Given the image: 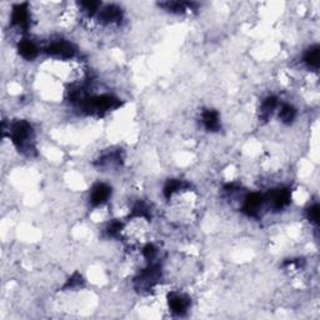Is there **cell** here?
Listing matches in <instances>:
<instances>
[{
    "instance_id": "1",
    "label": "cell",
    "mask_w": 320,
    "mask_h": 320,
    "mask_svg": "<svg viewBox=\"0 0 320 320\" xmlns=\"http://www.w3.org/2000/svg\"><path fill=\"white\" fill-rule=\"evenodd\" d=\"M11 139L19 147H24L31 135V127L26 122H18L11 127Z\"/></svg>"
},
{
    "instance_id": "2",
    "label": "cell",
    "mask_w": 320,
    "mask_h": 320,
    "mask_svg": "<svg viewBox=\"0 0 320 320\" xmlns=\"http://www.w3.org/2000/svg\"><path fill=\"white\" fill-rule=\"evenodd\" d=\"M47 52L50 55L59 58H72L74 54V48L70 43L64 42V40H59V42H54L47 48Z\"/></svg>"
},
{
    "instance_id": "3",
    "label": "cell",
    "mask_w": 320,
    "mask_h": 320,
    "mask_svg": "<svg viewBox=\"0 0 320 320\" xmlns=\"http://www.w3.org/2000/svg\"><path fill=\"white\" fill-rule=\"evenodd\" d=\"M11 21L18 28L26 29L29 26V11L26 4H19L14 6L13 14H11Z\"/></svg>"
},
{
    "instance_id": "4",
    "label": "cell",
    "mask_w": 320,
    "mask_h": 320,
    "mask_svg": "<svg viewBox=\"0 0 320 320\" xmlns=\"http://www.w3.org/2000/svg\"><path fill=\"white\" fill-rule=\"evenodd\" d=\"M109 196H110V188L105 184H98L91 190L90 200L94 205H100L108 200Z\"/></svg>"
},
{
    "instance_id": "5",
    "label": "cell",
    "mask_w": 320,
    "mask_h": 320,
    "mask_svg": "<svg viewBox=\"0 0 320 320\" xmlns=\"http://www.w3.org/2000/svg\"><path fill=\"white\" fill-rule=\"evenodd\" d=\"M270 200L273 207L276 208V209L287 207L290 200L289 190H288V189H278V190L273 191L270 196Z\"/></svg>"
},
{
    "instance_id": "6",
    "label": "cell",
    "mask_w": 320,
    "mask_h": 320,
    "mask_svg": "<svg viewBox=\"0 0 320 320\" xmlns=\"http://www.w3.org/2000/svg\"><path fill=\"white\" fill-rule=\"evenodd\" d=\"M261 204H263V196H261L260 194L253 193L246 196L245 203H244V210H245L248 214L254 215L260 209Z\"/></svg>"
},
{
    "instance_id": "7",
    "label": "cell",
    "mask_w": 320,
    "mask_h": 320,
    "mask_svg": "<svg viewBox=\"0 0 320 320\" xmlns=\"http://www.w3.org/2000/svg\"><path fill=\"white\" fill-rule=\"evenodd\" d=\"M169 307H170L171 312L176 313V314H183L189 307L188 299L180 294H171L169 298Z\"/></svg>"
},
{
    "instance_id": "8",
    "label": "cell",
    "mask_w": 320,
    "mask_h": 320,
    "mask_svg": "<svg viewBox=\"0 0 320 320\" xmlns=\"http://www.w3.org/2000/svg\"><path fill=\"white\" fill-rule=\"evenodd\" d=\"M100 19L104 23H116L122 19V11L118 6L108 5L100 11Z\"/></svg>"
},
{
    "instance_id": "9",
    "label": "cell",
    "mask_w": 320,
    "mask_h": 320,
    "mask_svg": "<svg viewBox=\"0 0 320 320\" xmlns=\"http://www.w3.org/2000/svg\"><path fill=\"white\" fill-rule=\"evenodd\" d=\"M203 123H204L205 128L208 130L215 132L220 127L219 115H218V113L215 110H205L203 113Z\"/></svg>"
},
{
    "instance_id": "10",
    "label": "cell",
    "mask_w": 320,
    "mask_h": 320,
    "mask_svg": "<svg viewBox=\"0 0 320 320\" xmlns=\"http://www.w3.org/2000/svg\"><path fill=\"white\" fill-rule=\"evenodd\" d=\"M19 53H20V55L24 59L31 60L38 54V48L31 40H23L19 44Z\"/></svg>"
},
{
    "instance_id": "11",
    "label": "cell",
    "mask_w": 320,
    "mask_h": 320,
    "mask_svg": "<svg viewBox=\"0 0 320 320\" xmlns=\"http://www.w3.org/2000/svg\"><path fill=\"white\" fill-rule=\"evenodd\" d=\"M304 60L309 67L317 69V68L319 67V47L314 45V47L310 48L307 52V54H305Z\"/></svg>"
},
{
    "instance_id": "12",
    "label": "cell",
    "mask_w": 320,
    "mask_h": 320,
    "mask_svg": "<svg viewBox=\"0 0 320 320\" xmlns=\"http://www.w3.org/2000/svg\"><path fill=\"white\" fill-rule=\"evenodd\" d=\"M276 104H278L276 98H274V96H269V98H266L265 100H264L263 105H261V114H263V116H266V118H268V116L273 113L274 109H275Z\"/></svg>"
},
{
    "instance_id": "13",
    "label": "cell",
    "mask_w": 320,
    "mask_h": 320,
    "mask_svg": "<svg viewBox=\"0 0 320 320\" xmlns=\"http://www.w3.org/2000/svg\"><path fill=\"white\" fill-rule=\"evenodd\" d=\"M279 116L284 123H290L294 120L295 118V109L290 105H283L282 110L279 113Z\"/></svg>"
},
{
    "instance_id": "14",
    "label": "cell",
    "mask_w": 320,
    "mask_h": 320,
    "mask_svg": "<svg viewBox=\"0 0 320 320\" xmlns=\"http://www.w3.org/2000/svg\"><path fill=\"white\" fill-rule=\"evenodd\" d=\"M308 215H309V220L314 224H318V220H319V207L318 204L313 205V207L309 208L308 210Z\"/></svg>"
}]
</instances>
